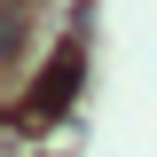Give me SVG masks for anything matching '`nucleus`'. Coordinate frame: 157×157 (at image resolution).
Here are the masks:
<instances>
[{
  "label": "nucleus",
  "mask_w": 157,
  "mask_h": 157,
  "mask_svg": "<svg viewBox=\"0 0 157 157\" xmlns=\"http://www.w3.org/2000/svg\"><path fill=\"white\" fill-rule=\"evenodd\" d=\"M8 157H24V141H8Z\"/></svg>",
  "instance_id": "2"
},
{
  "label": "nucleus",
  "mask_w": 157,
  "mask_h": 157,
  "mask_svg": "<svg viewBox=\"0 0 157 157\" xmlns=\"http://www.w3.org/2000/svg\"><path fill=\"white\" fill-rule=\"evenodd\" d=\"M78 78H86V47H78V39H55V47H47L39 86L16 102V126H55V118L78 102Z\"/></svg>",
  "instance_id": "1"
}]
</instances>
